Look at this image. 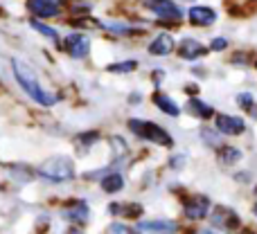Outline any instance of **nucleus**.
<instances>
[{"instance_id":"f257e3e1","label":"nucleus","mask_w":257,"mask_h":234,"mask_svg":"<svg viewBox=\"0 0 257 234\" xmlns=\"http://www.w3.org/2000/svg\"><path fill=\"white\" fill-rule=\"evenodd\" d=\"M12 70H14V77H16L18 86H21V88L25 90V93L30 95L36 104H41V106H52V104L59 102L57 95H52V93H48V90L41 88L39 79H36V72L32 70V68L27 66L23 59H14V61H12Z\"/></svg>"},{"instance_id":"f03ea898","label":"nucleus","mask_w":257,"mask_h":234,"mask_svg":"<svg viewBox=\"0 0 257 234\" xmlns=\"http://www.w3.org/2000/svg\"><path fill=\"white\" fill-rule=\"evenodd\" d=\"M39 176H43L50 182H66L75 178V164L66 155H54V158L45 160L39 167Z\"/></svg>"},{"instance_id":"7ed1b4c3","label":"nucleus","mask_w":257,"mask_h":234,"mask_svg":"<svg viewBox=\"0 0 257 234\" xmlns=\"http://www.w3.org/2000/svg\"><path fill=\"white\" fill-rule=\"evenodd\" d=\"M128 128H131L138 137H142V140L156 142V144H163V146L174 144L172 135H169L163 126H158V124H154V122H147V119H131V122H128Z\"/></svg>"},{"instance_id":"20e7f679","label":"nucleus","mask_w":257,"mask_h":234,"mask_svg":"<svg viewBox=\"0 0 257 234\" xmlns=\"http://www.w3.org/2000/svg\"><path fill=\"white\" fill-rule=\"evenodd\" d=\"M145 5L165 23H178L183 18V12L172 0H145Z\"/></svg>"},{"instance_id":"39448f33","label":"nucleus","mask_w":257,"mask_h":234,"mask_svg":"<svg viewBox=\"0 0 257 234\" xmlns=\"http://www.w3.org/2000/svg\"><path fill=\"white\" fill-rule=\"evenodd\" d=\"M66 52L72 59H84L90 52V39L86 34H70L66 39Z\"/></svg>"},{"instance_id":"423d86ee","label":"nucleus","mask_w":257,"mask_h":234,"mask_svg":"<svg viewBox=\"0 0 257 234\" xmlns=\"http://www.w3.org/2000/svg\"><path fill=\"white\" fill-rule=\"evenodd\" d=\"M27 7L39 18H54L61 12V0H30Z\"/></svg>"},{"instance_id":"0eeeda50","label":"nucleus","mask_w":257,"mask_h":234,"mask_svg":"<svg viewBox=\"0 0 257 234\" xmlns=\"http://www.w3.org/2000/svg\"><path fill=\"white\" fill-rule=\"evenodd\" d=\"M212 223L217 227H221V230L232 232V230L239 227V216H237L232 209H228V207H217L212 212Z\"/></svg>"},{"instance_id":"6e6552de","label":"nucleus","mask_w":257,"mask_h":234,"mask_svg":"<svg viewBox=\"0 0 257 234\" xmlns=\"http://www.w3.org/2000/svg\"><path fill=\"white\" fill-rule=\"evenodd\" d=\"M187 16H190L192 25H196V27H208L217 21V12H214L212 7H205V5H194V7H190Z\"/></svg>"},{"instance_id":"1a4fd4ad","label":"nucleus","mask_w":257,"mask_h":234,"mask_svg":"<svg viewBox=\"0 0 257 234\" xmlns=\"http://www.w3.org/2000/svg\"><path fill=\"white\" fill-rule=\"evenodd\" d=\"M246 128L244 119L235 115H217V131L223 135H241Z\"/></svg>"},{"instance_id":"9d476101","label":"nucleus","mask_w":257,"mask_h":234,"mask_svg":"<svg viewBox=\"0 0 257 234\" xmlns=\"http://www.w3.org/2000/svg\"><path fill=\"white\" fill-rule=\"evenodd\" d=\"M138 230L147 234H176L178 225L174 221H167V218H158V221H140Z\"/></svg>"},{"instance_id":"9b49d317","label":"nucleus","mask_w":257,"mask_h":234,"mask_svg":"<svg viewBox=\"0 0 257 234\" xmlns=\"http://www.w3.org/2000/svg\"><path fill=\"white\" fill-rule=\"evenodd\" d=\"M208 209H210V200L205 196H192L185 203V216L192 218V221H199V218L208 216Z\"/></svg>"},{"instance_id":"f8f14e48","label":"nucleus","mask_w":257,"mask_h":234,"mask_svg":"<svg viewBox=\"0 0 257 234\" xmlns=\"http://www.w3.org/2000/svg\"><path fill=\"white\" fill-rule=\"evenodd\" d=\"M88 214H90V212H88V205L81 203V200H77V203L68 205V207L63 209V216H66L68 221L77 223V225H81V223L88 221Z\"/></svg>"},{"instance_id":"ddd939ff","label":"nucleus","mask_w":257,"mask_h":234,"mask_svg":"<svg viewBox=\"0 0 257 234\" xmlns=\"http://www.w3.org/2000/svg\"><path fill=\"white\" fill-rule=\"evenodd\" d=\"M178 54H181L183 59H187V61H194V59L203 57V54H205V48H203V43H199V41L185 39V41L181 43V48H178Z\"/></svg>"},{"instance_id":"4468645a","label":"nucleus","mask_w":257,"mask_h":234,"mask_svg":"<svg viewBox=\"0 0 257 234\" xmlns=\"http://www.w3.org/2000/svg\"><path fill=\"white\" fill-rule=\"evenodd\" d=\"M149 52L154 57H165V54L174 52V39L169 34H158L149 45Z\"/></svg>"},{"instance_id":"2eb2a0df","label":"nucleus","mask_w":257,"mask_h":234,"mask_svg":"<svg viewBox=\"0 0 257 234\" xmlns=\"http://www.w3.org/2000/svg\"><path fill=\"white\" fill-rule=\"evenodd\" d=\"M154 104L165 113V115H172V117H178V115H181V108H178V104L174 102L172 97L163 95V93H156V95H154Z\"/></svg>"},{"instance_id":"dca6fc26","label":"nucleus","mask_w":257,"mask_h":234,"mask_svg":"<svg viewBox=\"0 0 257 234\" xmlns=\"http://www.w3.org/2000/svg\"><path fill=\"white\" fill-rule=\"evenodd\" d=\"M187 108L192 111V115H196V117H201V119H208V117H212V115H214L212 106H208L205 102H201L199 97H192V99H190V104H187Z\"/></svg>"},{"instance_id":"f3484780","label":"nucleus","mask_w":257,"mask_h":234,"mask_svg":"<svg viewBox=\"0 0 257 234\" xmlns=\"http://www.w3.org/2000/svg\"><path fill=\"white\" fill-rule=\"evenodd\" d=\"M122 187H124V178H122L120 173H108V176L102 178V189L106 191V194H115Z\"/></svg>"},{"instance_id":"a211bd4d","label":"nucleus","mask_w":257,"mask_h":234,"mask_svg":"<svg viewBox=\"0 0 257 234\" xmlns=\"http://www.w3.org/2000/svg\"><path fill=\"white\" fill-rule=\"evenodd\" d=\"M111 212L113 214H122L126 218H138L142 214V207L136 203H128V205H120V203H113L111 205Z\"/></svg>"},{"instance_id":"6ab92c4d","label":"nucleus","mask_w":257,"mask_h":234,"mask_svg":"<svg viewBox=\"0 0 257 234\" xmlns=\"http://www.w3.org/2000/svg\"><path fill=\"white\" fill-rule=\"evenodd\" d=\"M219 160H221L223 164H235L237 160H241V151L235 149V146H223V149L219 151Z\"/></svg>"},{"instance_id":"aec40b11","label":"nucleus","mask_w":257,"mask_h":234,"mask_svg":"<svg viewBox=\"0 0 257 234\" xmlns=\"http://www.w3.org/2000/svg\"><path fill=\"white\" fill-rule=\"evenodd\" d=\"M30 25H32V30H36V32H39V34H43L45 39H50V41H59V34H57V30H54V27L43 25V23H41V21H32Z\"/></svg>"},{"instance_id":"412c9836","label":"nucleus","mask_w":257,"mask_h":234,"mask_svg":"<svg viewBox=\"0 0 257 234\" xmlns=\"http://www.w3.org/2000/svg\"><path fill=\"white\" fill-rule=\"evenodd\" d=\"M104 30L113 32V34H133L136 30H131L128 25H124V23H104Z\"/></svg>"},{"instance_id":"4be33fe9","label":"nucleus","mask_w":257,"mask_h":234,"mask_svg":"<svg viewBox=\"0 0 257 234\" xmlns=\"http://www.w3.org/2000/svg\"><path fill=\"white\" fill-rule=\"evenodd\" d=\"M104 234H138L136 230H131L128 225H124V223H111V225L106 227V232Z\"/></svg>"},{"instance_id":"5701e85b","label":"nucleus","mask_w":257,"mask_h":234,"mask_svg":"<svg viewBox=\"0 0 257 234\" xmlns=\"http://www.w3.org/2000/svg\"><path fill=\"white\" fill-rule=\"evenodd\" d=\"M138 63L136 61H124V63H113V66H108V70L111 72H131L136 70Z\"/></svg>"},{"instance_id":"b1692460","label":"nucleus","mask_w":257,"mask_h":234,"mask_svg":"<svg viewBox=\"0 0 257 234\" xmlns=\"http://www.w3.org/2000/svg\"><path fill=\"white\" fill-rule=\"evenodd\" d=\"M237 104H239L241 108H246V111H250V108H253V95L241 93L239 97H237Z\"/></svg>"},{"instance_id":"393cba45","label":"nucleus","mask_w":257,"mask_h":234,"mask_svg":"<svg viewBox=\"0 0 257 234\" xmlns=\"http://www.w3.org/2000/svg\"><path fill=\"white\" fill-rule=\"evenodd\" d=\"M228 48V41L226 39H214L212 41V50H217V52H221V50Z\"/></svg>"},{"instance_id":"a878e982","label":"nucleus","mask_w":257,"mask_h":234,"mask_svg":"<svg viewBox=\"0 0 257 234\" xmlns=\"http://www.w3.org/2000/svg\"><path fill=\"white\" fill-rule=\"evenodd\" d=\"M95 140H97V133H88V135H81V137H79V142H84L86 149H88V146L93 144Z\"/></svg>"},{"instance_id":"bb28decb","label":"nucleus","mask_w":257,"mask_h":234,"mask_svg":"<svg viewBox=\"0 0 257 234\" xmlns=\"http://www.w3.org/2000/svg\"><path fill=\"white\" fill-rule=\"evenodd\" d=\"M138 99H140V95H138V93H133V95H131V104H136Z\"/></svg>"},{"instance_id":"cd10ccee","label":"nucleus","mask_w":257,"mask_h":234,"mask_svg":"<svg viewBox=\"0 0 257 234\" xmlns=\"http://www.w3.org/2000/svg\"><path fill=\"white\" fill-rule=\"evenodd\" d=\"M66 234H81V230H77V227H70Z\"/></svg>"},{"instance_id":"c85d7f7f","label":"nucleus","mask_w":257,"mask_h":234,"mask_svg":"<svg viewBox=\"0 0 257 234\" xmlns=\"http://www.w3.org/2000/svg\"><path fill=\"white\" fill-rule=\"evenodd\" d=\"M194 234H214L212 230H201V232H194Z\"/></svg>"},{"instance_id":"c756f323","label":"nucleus","mask_w":257,"mask_h":234,"mask_svg":"<svg viewBox=\"0 0 257 234\" xmlns=\"http://www.w3.org/2000/svg\"><path fill=\"white\" fill-rule=\"evenodd\" d=\"M255 214H257V205H255Z\"/></svg>"}]
</instances>
